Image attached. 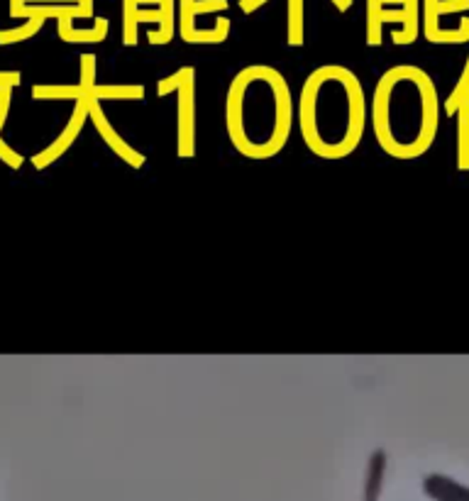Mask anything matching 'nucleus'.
<instances>
[{
	"label": "nucleus",
	"instance_id": "obj_25",
	"mask_svg": "<svg viewBox=\"0 0 469 501\" xmlns=\"http://www.w3.org/2000/svg\"><path fill=\"white\" fill-rule=\"evenodd\" d=\"M22 76L18 71H0V86H18Z\"/></svg>",
	"mask_w": 469,
	"mask_h": 501
},
{
	"label": "nucleus",
	"instance_id": "obj_4",
	"mask_svg": "<svg viewBox=\"0 0 469 501\" xmlns=\"http://www.w3.org/2000/svg\"><path fill=\"white\" fill-rule=\"evenodd\" d=\"M193 74L191 69L178 86V139L176 147L181 157H193L195 152V100H193Z\"/></svg>",
	"mask_w": 469,
	"mask_h": 501
},
{
	"label": "nucleus",
	"instance_id": "obj_6",
	"mask_svg": "<svg viewBox=\"0 0 469 501\" xmlns=\"http://www.w3.org/2000/svg\"><path fill=\"white\" fill-rule=\"evenodd\" d=\"M88 117L93 120V125H96V130H98L100 137H103L105 142H108V147L113 149L117 157H122V159H125L130 167L137 169V167H142L144 162H147V159H144V154H139L137 149H132L130 144H127L125 139H122L120 135L113 130V125L108 122V117H105V112H103V108H100V103H98L96 98L91 100V108H88Z\"/></svg>",
	"mask_w": 469,
	"mask_h": 501
},
{
	"label": "nucleus",
	"instance_id": "obj_18",
	"mask_svg": "<svg viewBox=\"0 0 469 501\" xmlns=\"http://www.w3.org/2000/svg\"><path fill=\"white\" fill-rule=\"evenodd\" d=\"M137 0H125V44H137Z\"/></svg>",
	"mask_w": 469,
	"mask_h": 501
},
{
	"label": "nucleus",
	"instance_id": "obj_10",
	"mask_svg": "<svg viewBox=\"0 0 469 501\" xmlns=\"http://www.w3.org/2000/svg\"><path fill=\"white\" fill-rule=\"evenodd\" d=\"M460 137H457V167L469 169V95L460 103Z\"/></svg>",
	"mask_w": 469,
	"mask_h": 501
},
{
	"label": "nucleus",
	"instance_id": "obj_21",
	"mask_svg": "<svg viewBox=\"0 0 469 501\" xmlns=\"http://www.w3.org/2000/svg\"><path fill=\"white\" fill-rule=\"evenodd\" d=\"M227 0H193V15L215 13V10H225Z\"/></svg>",
	"mask_w": 469,
	"mask_h": 501
},
{
	"label": "nucleus",
	"instance_id": "obj_14",
	"mask_svg": "<svg viewBox=\"0 0 469 501\" xmlns=\"http://www.w3.org/2000/svg\"><path fill=\"white\" fill-rule=\"evenodd\" d=\"M91 98H144V86H96Z\"/></svg>",
	"mask_w": 469,
	"mask_h": 501
},
{
	"label": "nucleus",
	"instance_id": "obj_13",
	"mask_svg": "<svg viewBox=\"0 0 469 501\" xmlns=\"http://www.w3.org/2000/svg\"><path fill=\"white\" fill-rule=\"evenodd\" d=\"M367 44H382V3L367 0Z\"/></svg>",
	"mask_w": 469,
	"mask_h": 501
},
{
	"label": "nucleus",
	"instance_id": "obj_5",
	"mask_svg": "<svg viewBox=\"0 0 469 501\" xmlns=\"http://www.w3.org/2000/svg\"><path fill=\"white\" fill-rule=\"evenodd\" d=\"M91 95H83V98H78L76 100V108H74V115H71V120H69V125L64 127V132L59 135V139L54 144H49L44 152H39V154L32 157V164H35L37 169H44V167H49L54 159H59L61 154H64L66 149L71 147V142L76 139V135L81 132V127H83V122H86V117H88V108H91Z\"/></svg>",
	"mask_w": 469,
	"mask_h": 501
},
{
	"label": "nucleus",
	"instance_id": "obj_24",
	"mask_svg": "<svg viewBox=\"0 0 469 501\" xmlns=\"http://www.w3.org/2000/svg\"><path fill=\"white\" fill-rule=\"evenodd\" d=\"M139 22H159L164 25V10L154 8V10H137V25Z\"/></svg>",
	"mask_w": 469,
	"mask_h": 501
},
{
	"label": "nucleus",
	"instance_id": "obj_1",
	"mask_svg": "<svg viewBox=\"0 0 469 501\" xmlns=\"http://www.w3.org/2000/svg\"><path fill=\"white\" fill-rule=\"evenodd\" d=\"M301 135L313 154L347 157L360 144L367 122L360 78L345 66H320L306 78L298 103Z\"/></svg>",
	"mask_w": 469,
	"mask_h": 501
},
{
	"label": "nucleus",
	"instance_id": "obj_22",
	"mask_svg": "<svg viewBox=\"0 0 469 501\" xmlns=\"http://www.w3.org/2000/svg\"><path fill=\"white\" fill-rule=\"evenodd\" d=\"M460 10H469V0H438V15L443 13H460Z\"/></svg>",
	"mask_w": 469,
	"mask_h": 501
},
{
	"label": "nucleus",
	"instance_id": "obj_2",
	"mask_svg": "<svg viewBox=\"0 0 469 501\" xmlns=\"http://www.w3.org/2000/svg\"><path fill=\"white\" fill-rule=\"evenodd\" d=\"M227 132L239 154L252 159L274 157L286 144L293 103L284 76L271 66H247L227 91Z\"/></svg>",
	"mask_w": 469,
	"mask_h": 501
},
{
	"label": "nucleus",
	"instance_id": "obj_7",
	"mask_svg": "<svg viewBox=\"0 0 469 501\" xmlns=\"http://www.w3.org/2000/svg\"><path fill=\"white\" fill-rule=\"evenodd\" d=\"M423 492L433 501H469V487L445 475H428L423 480Z\"/></svg>",
	"mask_w": 469,
	"mask_h": 501
},
{
	"label": "nucleus",
	"instance_id": "obj_8",
	"mask_svg": "<svg viewBox=\"0 0 469 501\" xmlns=\"http://www.w3.org/2000/svg\"><path fill=\"white\" fill-rule=\"evenodd\" d=\"M384 477H387V453L374 450L367 463V477H365V501H379L384 489Z\"/></svg>",
	"mask_w": 469,
	"mask_h": 501
},
{
	"label": "nucleus",
	"instance_id": "obj_16",
	"mask_svg": "<svg viewBox=\"0 0 469 501\" xmlns=\"http://www.w3.org/2000/svg\"><path fill=\"white\" fill-rule=\"evenodd\" d=\"M42 25H44L42 18H30L25 25L18 27V30H0V44H13V42H20V39L32 37Z\"/></svg>",
	"mask_w": 469,
	"mask_h": 501
},
{
	"label": "nucleus",
	"instance_id": "obj_12",
	"mask_svg": "<svg viewBox=\"0 0 469 501\" xmlns=\"http://www.w3.org/2000/svg\"><path fill=\"white\" fill-rule=\"evenodd\" d=\"M289 44H303V0H289Z\"/></svg>",
	"mask_w": 469,
	"mask_h": 501
},
{
	"label": "nucleus",
	"instance_id": "obj_26",
	"mask_svg": "<svg viewBox=\"0 0 469 501\" xmlns=\"http://www.w3.org/2000/svg\"><path fill=\"white\" fill-rule=\"evenodd\" d=\"M264 3L266 0H239V8H242V13H254V10Z\"/></svg>",
	"mask_w": 469,
	"mask_h": 501
},
{
	"label": "nucleus",
	"instance_id": "obj_28",
	"mask_svg": "<svg viewBox=\"0 0 469 501\" xmlns=\"http://www.w3.org/2000/svg\"><path fill=\"white\" fill-rule=\"evenodd\" d=\"M25 3H52V0H25ZM57 3H76V5H81V0H57Z\"/></svg>",
	"mask_w": 469,
	"mask_h": 501
},
{
	"label": "nucleus",
	"instance_id": "obj_3",
	"mask_svg": "<svg viewBox=\"0 0 469 501\" xmlns=\"http://www.w3.org/2000/svg\"><path fill=\"white\" fill-rule=\"evenodd\" d=\"M438 93L426 71L409 64L394 66L374 91V135L391 157H421L438 132Z\"/></svg>",
	"mask_w": 469,
	"mask_h": 501
},
{
	"label": "nucleus",
	"instance_id": "obj_27",
	"mask_svg": "<svg viewBox=\"0 0 469 501\" xmlns=\"http://www.w3.org/2000/svg\"><path fill=\"white\" fill-rule=\"evenodd\" d=\"M333 3L338 5V10H340V13H345V10H347L350 5H352V0H333Z\"/></svg>",
	"mask_w": 469,
	"mask_h": 501
},
{
	"label": "nucleus",
	"instance_id": "obj_23",
	"mask_svg": "<svg viewBox=\"0 0 469 501\" xmlns=\"http://www.w3.org/2000/svg\"><path fill=\"white\" fill-rule=\"evenodd\" d=\"M0 159H3L8 167H13V169H20L22 167V157L15 154V152L3 142V139H0Z\"/></svg>",
	"mask_w": 469,
	"mask_h": 501
},
{
	"label": "nucleus",
	"instance_id": "obj_17",
	"mask_svg": "<svg viewBox=\"0 0 469 501\" xmlns=\"http://www.w3.org/2000/svg\"><path fill=\"white\" fill-rule=\"evenodd\" d=\"M469 95V59H467V66H465V74H462L460 83L455 86V91L450 93L448 103H445V110H448V115H455L457 108H460V103L465 100Z\"/></svg>",
	"mask_w": 469,
	"mask_h": 501
},
{
	"label": "nucleus",
	"instance_id": "obj_19",
	"mask_svg": "<svg viewBox=\"0 0 469 501\" xmlns=\"http://www.w3.org/2000/svg\"><path fill=\"white\" fill-rule=\"evenodd\" d=\"M93 76H96V56L93 54H83L81 56V83L78 86L83 88V93L91 95V91L96 88L93 83Z\"/></svg>",
	"mask_w": 469,
	"mask_h": 501
},
{
	"label": "nucleus",
	"instance_id": "obj_15",
	"mask_svg": "<svg viewBox=\"0 0 469 501\" xmlns=\"http://www.w3.org/2000/svg\"><path fill=\"white\" fill-rule=\"evenodd\" d=\"M32 95L35 98H83V88L81 86H35L32 88Z\"/></svg>",
	"mask_w": 469,
	"mask_h": 501
},
{
	"label": "nucleus",
	"instance_id": "obj_11",
	"mask_svg": "<svg viewBox=\"0 0 469 501\" xmlns=\"http://www.w3.org/2000/svg\"><path fill=\"white\" fill-rule=\"evenodd\" d=\"M418 35V0H406L404 3V32H396V44H411Z\"/></svg>",
	"mask_w": 469,
	"mask_h": 501
},
{
	"label": "nucleus",
	"instance_id": "obj_20",
	"mask_svg": "<svg viewBox=\"0 0 469 501\" xmlns=\"http://www.w3.org/2000/svg\"><path fill=\"white\" fill-rule=\"evenodd\" d=\"M188 71H191V66H183V69H178L174 76L159 81V86H156V93H159V95H169L171 91H178V86H181L183 78L188 76Z\"/></svg>",
	"mask_w": 469,
	"mask_h": 501
},
{
	"label": "nucleus",
	"instance_id": "obj_9",
	"mask_svg": "<svg viewBox=\"0 0 469 501\" xmlns=\"http://www.w3.org/2000/svg\"><path fill=\"white\" fill-rule=\"evenodd\" d=\"M108 35V20L98 18L91 30H74L71 18H59V37L64 42H100Z\"/></svg>",
	"mask_w": 469,
	"mask_h": 501
}]
</instances>
